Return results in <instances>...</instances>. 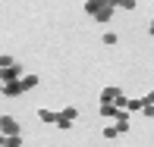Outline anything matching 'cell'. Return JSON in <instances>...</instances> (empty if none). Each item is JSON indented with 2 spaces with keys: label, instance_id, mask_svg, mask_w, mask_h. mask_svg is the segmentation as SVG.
<instances>
[{
  "label": "cell",
  "instance_id": "cell-1",
  "mask_svg": "<svg viewBox=\"0 0 154 147\" xmlns=\"http://www.w3.org/2000/svg\"><path fill=\"white\" fill-rule=\"evenodd\" d=\"M113 0H85V13L97 22H110V16H113Z\"/></svg>",
  "mask_w": 154,
  "mask_h": 147
},
{
  "label": "cell",
  "instance_id": "cell-2",
  "mask_svg": "<svg viewBox=\"0 0 154 147\" xmlns=\"http://www.w3.org/2000/svg\"><path fill=\"white\" fill-rule=\"evenodd\" d=\"M97 100H101V103H116L120 110H126V100H129V97H126L116 85H107V88L101 91V97H97Z\"/></svg>",
  "mask_w": 154,
  "mask_h": 147
},
{
  "label": "cell",
  "instance_id": "cell-3",
  "mask_svg": "<svg viewBox=\"0 0 154 147\" xmlns=\"http://www.w3.org/2000/svg\"><path fill=\"white\" fill-rule=\"evenodd\" d=\"M75 119H79V110H75V107H63L57 113V125H60V128H72Z\"/></svg>",
  "mask_w": 154,
  "mask_h": 147
},
{
  "label": "cell",
  "instance_id": "cell-4",
  "mask_svg": "<svg viewBox=\"0 0 154 147\" xmlns=\"http://www.w3.org/2000/svg\"><path fill=\"white\" fill-rule=\"evenodd\" d=\"M0 131H3L6 138H16L19 135V122L13 116H0Z\"/></svg>",
  "mask_w": 154,
  "mask_h": 147
},
{
  "label": "cell",
  "instance_id": "cell-5",
  "mask_svg": "<svg viewBox=\"0 0 154 147\" xmlns=\"http://www.w3.org/2000/svg\"><path fill=\"white\" fill-rule=\"evenodd\" d=\"M22 66H19V63H16V66H10V69H3V72H0V81H3V85H10V81H19V78H22Z\"/></svg>",
  "mask_w": 154,
  "mask_h": 147
},
{
  "label": "cell",
  "instance_id": "cell-6",
  "mask_svg": "<svg viewBox=\"0 0 154 147\" xmlns=\"http://www.w3.org/2000/svg\"><path fill=\"white\" fill-rule=\"evenodd\" d=\"M123 110L116 107V103H101V119H116Z\"/></svg>",
  "mask_w": 154,
  "mask_h": 147
},
{
  "label": "cell",
  "instance_id": "cell-7",
  "mask_svg": "<svg viewBox=\"0 0 154 147\" xmlns=\"http://www.w3.org/2000/svg\"><path fill=\"white\" fill-rule=\"evenodd\" d=\"M113 125H116V131H120V135H126V131H129V113L123 110V113L113 119Z\"/></svg>",
  "mask_w": 154,
  "mask_h": 147
},
{
  "label": "cell",
  "instance_id": "cell-8",
  "mask_svg": "<svg viewBox=\"0 0 154 147\" xmlns=\"http://www.w3.org/2000/svg\"><path fill=\"white\" fill-rule=\"evenodd\" d=\"M142 110H145L142 97H129V100H126V113H142Z\"/></svg>",
  "mask_w": 154,
  "mask_h": 147
},
{
  "label": "cell",
  "instance_id": "cell-9",
  "mask_svg": "<svg viewBox=\"0 0 154 147\" xmlns=\"http://www.w3.org/2000/svg\"><path fill=\"white\" fill-rule=\"evenodd\" d=\"M38 119H41V122H47V125H57V113H54V110H47V107L38 110Z\"/></svg>",
  "mask_w": 154,
  "mask_h": 147
},
{
  "label": "cell",
  "instance_id": "cell-10",
  "mask_svg": "<svg viewBox=\"0 0 154 147\" xmlns=\"http://www.w3.org/2000/svg\"><path fill=\"white\" fill-rule=\"evenodd\" d=\"M22 94V81H10V85H3V97H19Z\"/></svg>",
  "mask_w": 154,
  "mask_h": 147
},
{
  "label": "cell",
  "instance_id": "cell-11",
  "mask_svg": "<svg viewBox=\"0 0 154 147\" xmlns=\"http://www.w3.org/2000/svg\"><path fill=\"white\" fill-rule=\"evenodd\" d=\"M19 81H22V91H32V88H38V75H35V72H25Z\"/></svg>",
  "mask_w": 154,
  "mask_h": 147
},
{
  "label": "cell",
  "instance_id": "cell-12",
  "mask_svg": "<svg viewBox=\"0 0 154 147\" xmlns=\"http://www.w3.org/2000/svg\"><path fill=\"white\" fill-rule=\"evenodd\" d=\"M113 6H116V10H126V13H129V10H135V0H113Z\"/></svg>",
  "mask_w": 154,
  "mask_h": 147
},
{
  "label": "cell",
  "instance_id": "cell-13",
  "mask_svg": "<svg viewBox=\"0 0 154 147\" xmlns=\"http://www.w3.org/2000/svg\"><path fill=\"white\" fill-rule=\"evenodd\" d=\"M104 138H107V141H113L116 135H120V131H116V125H104V131H101Z\"/></svg>",
  "mask_w": 154,
  "mask_h": 147
},
{
  "label": "cell",
  "instance_id": "cell-14",
  "mask_svg": "<svg viewBox=\"0 0 154 147\" xmlns=\"http://www.w3.org/2000/svg\"><path fill=\"white\" fill-rule=\"evenodd\" d=\"M101 41H104L107 47H113V44H116L120 38H116V31H104V38H101Z\"/></svg>",
  "mask_w": 154,
  "mask_h": 147
},
{
  "label": "cell",
  "instance_id": "cell-15",
  "mask_svg": "<svg viewBox=\"0 0 154 147\" xmlns=\"http://www.w3.org/2000/svg\"><path fill=\"white\" fill-rule=\"evenodd\" d=\"M10 66H16V63H13V57H0V69H10Z\"/></svg>",
  "mask_w": 154,
  "mask_h": 147
},
{
  "label": "cell",
  "instance_id": "cell-16",
  "mask_svg": "<svg viewBox=\"0 0 154 147\" xmlns=\"http://www.w3.org/2000/svg\"><path fill=\"white\" fill-rule=\"evenodd\" d=\"M142 100H145V107H154V91H148V94H145Z\"/></svg>",
  "mask_w": 154,
  "mask_h": 147
},
{
  "label": "cell",
  "instance_id": "cell-17",
  "mask_svg": "<svg viewBox=\"0 0 154 147\" xmlns=\"http://www.w3.org/2000/svg\"><path fill=\"white\" fill-rule=\"evenodd\" d=\"M142 113H145V116H148V119H151V122H154V107H145V110H142Z\"/></svg>",
  "mask_w": 154,
  "mask_h": 147
},
{
  "label": "cell",
  "instance_id": "cell-18",
  "mask_svg": "<svg viewBox=\"0 0 154 147\" xmlns=\"http://www.w3.org/2000/svg\"><path fill=\"white\" fill-rule=\"evenodd\" d=\"M148 34H154V19H151V25H148Z\"/></svg>",
  "mask_w": 154,
  "mask_h": 147
},
{
  "label": "cell",
  "instance_id": "cell-19",
  "mask_svg": "<svg viewBox=\"0 0 154 147\" xmlns=\"http://www.w3.org/2000/svg\"><path fill=\"white\" fill-rule=\"evenodd\" d=\"M0 94H3V81H0Z\"/></svg>",
  "mask_w": 154,
  "mask_h": 147
},
{
  "label": "cell",
  "instance_id": "cell-20",
  "mask_svg": "<svg viewBox=\"0 0 154 147\" xmlns=\"http://www.w3.org/2000/svg\"><path fill=\"white\" fill-rule=\"evenodd\" d=\"M0 147H6V144H0Z\"/></svg>",
  "mask_w": 154,
  "mask_h": 147
},
{
  "label": "cell",
  "instance_id": "cell-21",
  "mask_svg": "<svg viewBox=\"0 0 154 147\" xmlns=\"http://www.w3.org/2000/svg\"><path fill=\"white\" fill-rule=\"evenodd\" d=\"M0 72H3V69H0Z\"/></svg>",
  "mask_w": 154,
  "mask_h": 147
}]
</instances>
